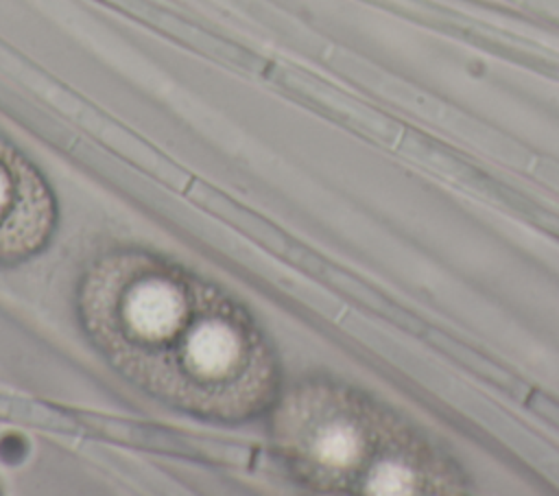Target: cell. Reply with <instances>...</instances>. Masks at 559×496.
<instances>
[{"instance_id":"obj_1","label":"cell","mask_w":559,"mask_h":496,"mask_svg":"<svg viewBox=\"0 0 559 496\" xmlns=\"http://www.w3.org/2000/svg\"><path fill=\"white\" fill-rule=\"evenodd\" d=\"M81 317L116 369L179 409L242 420L275 395V361L249 312L177 264L103 258L83 282Z\"/></svg>"},{"instance_id":"obj_2","label":"cell","mask_w":559,"mask_h":496,"mask_svg":"<svg viewBox=\"0 0 559 496\" xmlns=\"http://www.w3.org/2000/svg\"><path fill=\"white\" fill-rule=\"evenodd\" d=\"M55 203L44 179L0 144V262L33 256L50 236Z\"/></svg>"}]
</instances>
